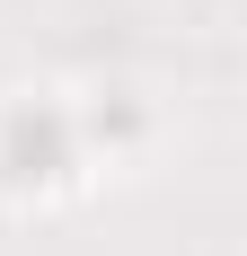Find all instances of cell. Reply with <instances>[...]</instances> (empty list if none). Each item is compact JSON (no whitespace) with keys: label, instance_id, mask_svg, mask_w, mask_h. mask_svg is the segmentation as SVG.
Here are the masks:
<instances>
[{"label":"cell","instance_id":"cell-1","mask_svg":"<svg viewBox=\"0 0 247 256\" xmlns=\"http://www.w3.org/2000/svg\"><path fill=\"white\" fill-rule=\"evenodd\" d=\"M0 168H9V186H53L71 168V124L53 106H18L0 124Z\"/></svg>","mask_w":247,"mask_h":256}]
</instances>
